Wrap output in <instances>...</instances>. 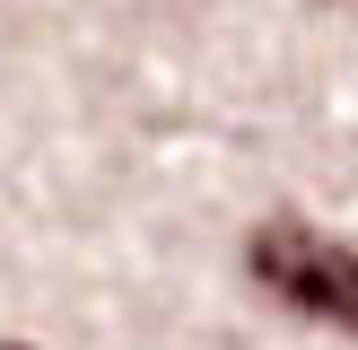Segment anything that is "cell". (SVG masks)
<instances>
[{"instance_id": "obj_1", "label": "cell", "mask_w": 358, "mask_h": 350, "mask_svg": "<svg viewBox=\"0 0 358 350\" xmlns=\"http://www.w3.org/2000/svg\"><path fill=\"white\" fill-rule=\"evenodd\" d=\"M245 272H254L280 307L358 332V245L324 237V227H306V219H262L254 237H245Z\"/></svg>"}, {"instance_id": "obj_3", "label": "cell", "mask_w": 358, "mask_h": 350, "mask_svg": "<svg viewBox=\"0 0 358 350\" xmlns=\"http://www.w3.org/2000/svg\"><path fill=\"white\" fill-rule=\"evenodd\" d=\"M341 9H358V0H341Z\"/></svg>"}, {"instance_id": "obj_2", "label": "cell", "mask_w": 358, "mask_h": 350, "mask_svg": "<svg viewBox=\"0 0 358 350\" xmlns=\"http://www.w3.org/2000/svg\"><path fill=\"white\" fill-rule=\"evenodd\" d=\"M0 350H27V342H0Z\"/></svg>"}]
</instances>
